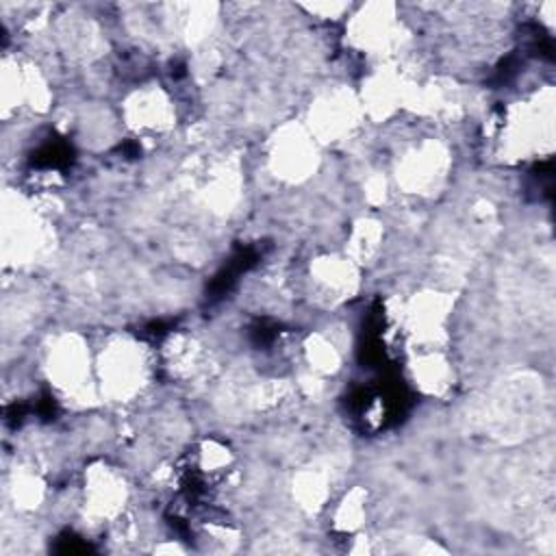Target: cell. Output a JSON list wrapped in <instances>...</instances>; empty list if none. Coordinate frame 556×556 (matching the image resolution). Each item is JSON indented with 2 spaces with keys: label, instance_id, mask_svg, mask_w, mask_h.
<instances>
[{
  "label": "cell",
  "instance_id": "cell-1",
  "mask_svg": "<svg viewBox=\"0 0 556 556\" xmlns=\"http://www.w3.org/2000/svg\"><path fill=\"white\" fill-rule=\"evenodd\" d=\"M541 404V384L534 380L513 378L486 397L480 410V421L495 437L517 441L539 426Z\"/></svg>",
  "mask_w": 556,
  "mask_h": 556
},
{
  "label": "cell",
  "instance_id": "cell-2",
  "mask_svg": "<svg viewBox=\"0 0 556 556\" xmlns=\"http://www.w3.org/2000/svg\"><path fill=\"white\" fill-rule=\"evenodd\" d=\"M552 91L510 111L504 126V146L513 156H526L552 146Z\"/></svg>",
  "mask_w": 556,
  "mask_h": 556
},
{
  "label": "cell",
  "instance_id": "cell-3",
  "mask_svg": "<svg viewBox=\"0 0 556 556\" xmlns=\"http://www.w3.org/2000/svg\"><path fill=\"white\" fill-rule=\"evenodd\" d=\"M98 371L106 395H111L113 400H126L141 389L148 365L137 343L115 341L102 352Z\"/></svg>",
  "mask_w": 556,
  "mask_h": 556
},
{
  "label": "cell",
  "instance_id": "cell-4",
  "mask_svg": "<svg viewBox=\"0 0 556 556\" xmlns=\"http://www.w3.org/2000/svg\"><path fill=\"white\" fill-rule=\"evenodd\" d=\"M317 152L313 135H306L298 126L282 128L269 152V165L276 176L285 180H302L315 169Z\"/></svg>",
  "mask_w": 556,
  "mask_h": 556
},
{
  "label": "cell",
  "instance_id": "cell-5",
  "mask_svg": "<svg viewBox=\"0 0 556 556\" xmlns=\"http://www.w3.org/2000/svg\"><path fill=\"white\" fill-rule=\"evenodd\" d=\"M445 167H447L445 148L441 143L426 141L404 154V159L397 165V182L406 191L421 193L439 185V180L445 176Z\"/></svg>",
  "mask_w": 556,
  "mask_h": 556
},
{
  "label": "cell",
  "instance_id": "cell-6",
  "mask_svg": "<svg viewBox=\"0 0 556 556\" xmlns=\"http://www.w3.org/2000/svg\"><path fill=\"white\" fill-rule=\"evenodd\" d=\"M48 371L59 389L67 393L83 391L89 376V354L83 341L78 337H63L56 341L48 356Z\"/></svg>",
  "mask_w": 556,
  "mask_h": 556
},
{
  "label": "cell",
  "instance_id": "cell-7",
  "mask_svg": "<svg viewBox=\"0 0 556 556\" xmlns=\"http://www.w3.org/2000/svg\"><path fill=\"white\" fill-rule=\"evenodd\" d=\"M356 119V100L345 89H334L321 96L311 109V132L324 141H334L345 135Z\"/></svg>",
  "mask_w": 556,
  "mask_h": 556
},
{
  "label": "cell",
  "instance_id": "cell-8",
  "mask_svg": "<svg viewBox=\"0 0 556 556\" xmlns=\"http://www.w3.org/2000/svg\"><path fill=\"white\" fill-rule=\"evenodd\" d=\"M124 502L126 486L122 478L106 467H93L85 482V506L89 515L111 519L122 510Z\"/></svg>",
  "mask_w": 556,
  "mask_h": 556
},
{
  "label": "cell",
  "instance_id": "cell-9",
  "mask_svg": "<svg viewBox=\"0 0 556 556\" xmlns=\"http://www.w3.org/2000/svg\"><path fill=\"white\" fill-rule=\"evenodd\" d=\"M126 122L137 130H165L172 126L174 109L169 104V98L159 89H141L135 91L124 106Z\"/></svg>",
  "mask_w": 556,
  "mask_h": 556
},
{
  "label": "cell",
  "instance_id": "cell-10",
  "mask_svg": "<svg viewBox=\"0 0 556 556\" xmlns=\"http://www.w3.org/2000/svg\"><path fill=\"white\" fill-rule=\"evenodd\" d=\"M311 278L315 280V287L330 300H343L350 298V293L356 289V267L348 258L339 256H324L317 258L311 267Z\"/></svg>",
  "mask_w": 556,
  "mask_h": 556
},
{
  "label": "cell",
  "instance_id": "cell-11",
  "mask_svg": "<svg viewBox=\"0 0 556 556\" xmlns=\"http://www.w3.org/2000/svg\"><path fill=\"white\" fill-rule=\"evenodd\" d=\"M447 308H450V300L445 295H439V293L417 295L406 311V319L415 337H419L421 341H434L443 332Z\"/></svg>",
  "mask_w": 556,
  "mask_h": 556
},
{
  "label": "cell",
  "instance_id": "cell-12",
  "mask_svg": "<svg viewBox=\"0 0 556 556\" xmlns=\"http://www.w3.org/2000/svg\"><path fill=\"white\" fill-rule=\"evenodd\" d=\"M293 495L302 508L315 510L328 495V476L321 469H304L293 480Z\"/></svg>",
  "mask_w": 556,
  "mask_h": 556
},
{
  "label": "cell",
  "instance_id": "cell-13",
  "mask_svg": "<svg viewBox=\"0 0 556 556\" xmlns=\"http://www.w3.org/2000/svg\"><path fill=\"white\" fill-rule=\"evenodd\" d=\"M415 380L421 384L424 391L428 393H441L447 389L450 384V369H447V363L437 356V354H430V356H424L417 365H415Z\"/></svg>",
  "mask_w": 556,
  "mask_h": 556
},
{
  "label": "cell",
  "instance_id": "cell-14",
  "mask_svg": "<svg viewBox=\"0 0 556 556\" xmlns=\"http://www.w3.org/2000/svg\"><path fill=\"white\" fill-rule=\"evenodd\" d=\"M306 356H308L311 367L315 371H319V374L334 371L339 367V358H341L339 356V348L330 339H326L321 334H315V337L308 339Z\"/></svg>",
  "mask_w": 556,
  "mask_h": 556
},
{
  "label": "cell",
  "instance_id": "cell-15",
  "mask_svg": "<svg viewBox=\"0 0 556 556\" xmlns=\"http://www.w3.org/2000/svg\"><path fill=\"white\" fill-rule=\"evenodd\" d=\"M380 237H382V230L376 222H361L354 228L352 239H350V250H352L354 258L365 261V258L374 256L380 245Z\"/></svg>",
  "mask_w": 556,
  "mask_h": 556
},
{
  "label": "cell",
  "instance_id": "cell-16",
  "mask_svg": "<svg viewBox=\"0 0 556 556\" xmlns=\"http://www.w3.org/2000/svg\"><path fill=\"white\" fill-rule=\"evenodd\" d=\"M363 515H365V497H363V491H352L345 495V500L339 504L337 508V526L341 530H356L361 523H363Z\"/></svg>",
  "mask_w": 556,
  "mask_h": 556
}]
</instances>
